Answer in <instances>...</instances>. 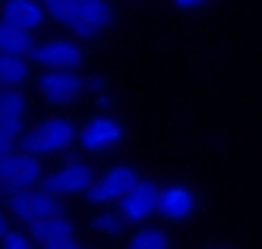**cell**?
Listing matches in <instances>:
<instances>
[{"mask_svg": "<svg viewBox=\"0 0 262 249\" xmlns=\"http://www.w3.org/2000/svg\"><path fill=\"white\" fill-rule=\"evenodd\" d=\"M45 7L51 19H57L79 38H92L114 22V10L107 7V0H45Z\"/></svg>", "mask_w": 262, "mask_h": 249, "instance_id": "1", "label": "cell"}, {"mask_svg": "<svg viewBox=\"0 0 262 249\" xmlns=\"http://www.w3.org/2000/svg\"><path fill=\"white\" fill-rule=\"evenodd\" d=\"M136 183H139V174H136L133 167L114 164L111 170H104V174L92 183V189H89L85 196H89L92 205H114V202H120Z\"/></svg>", "mask_w": 262, "mask_h": 249, "instance_id": "2", "label": "cell"}, {"mask_svg": "<svg viewBox=\"0 0 262 249\" xmlns=\"http://www.w3.org/2000/svg\"><path fill=\"white\" fill-rule=\"evenodd\" d=\"M32 63H38L45 70H76L82 63V48L73 38H51L32 48Z\"/></svg>", "mask_w": 262, "mask_h": 249, "instance_id": "3", "label": "cell"}, {"mask_svg": "<svg viewBox=\"0 0 262 249\" xmlns=\"http://www.w3.org/2000/svg\"><path fill=\"white\" fill-rule=\"evenodd\" d=\"M158 199H161V189L152 180H139L129 193L117 202L120 215L126 218V224H142L152 215H158Z\"/></svg>", "mask_w": 262, "mask_h": 249, "instance_id": "4", "label": "cell"}, {"mask_svg": "<svg viewBox=\"0 0 262 249\" xmlns=\"http://www.w3.org/2000/svg\"><path fill=\"white\" fill-rule=\"evenodd\" d=\"M92 183H95V174L82 161H67L63 167L45 177V189H51L57 196H82L92 189Z\"/></svg>", "mask_w": 262, "mask_h": 249, "instance_id": "5", "label": "cell"}, {"mask_svg": "<svg viewBox=\"0 0 262 249\" xmlns=\"http://www.w3.org/2000/svg\"><path fill=\"white\" fill-rule=\"evenodd\" d=\"M85 79L76 73V70H45L38 76V92L51 104H70L79 98Z\"/></svg>", "mask_w": 262, "mask_h": 249, "instance_id": "6", "label": "cell"}, {"mask_svg": "<svg viewBox=\"0 0 262 249\" xmlns=\"http://www.w3.org/2000/svg\"><path fill=\"white\" fill-rule=\"evenodd\" d=\"M48 7L45 0H4V7H0V19H4V26L10 29H38L45 19H48Z\"/></svg>", "mask_w": 262, "mask_h": 249, "instance_id": "7", "label": "cell"}, {"mask_svg": "<svg viewBox=\"0 0 262 249\" xmlns=\"http://www.w3.org/2000/svg\"><path fill=\"white\" fill-rule=\"evenodd\" d=\"M123 139V126L114 117H92L79 129V145L82 151H104L111 145H117Z\"/></svg>", "mask_w": 262, "mask_h": 249, "instance_id": "8", "label": "cell"}, {"mask_svg": "<svg viewBox=\"0 0 262 249\" xmlns=\"http://www.w3.org/2000/svg\"><path fill=\"white\" fill-rule=\"evenodd\" d=\"M41 142V155H57V151H67L73 142H79V132L67 117H48L35 126Z\"/></svg>", "mask_w": 262, "mask_h": 249, "instance_id": "9", "label": "cell"}, {"mask_svg": "<svg viewBox=\"0 0 262 249\" xmlns=\"http://www.w3.org/2000/svg\"><path fill=\"white\" fill-rule=\"evenodd\" d=\"M193 212H196V193H193V189H186V186H180V183L161 189L158 215H161L164 221H186Z\"/></svg>", "mask_w": 262, "mask_h": 249, "instance_id": "10", "label": "cell"}, {"mask_svg": "<svg viewBox=\"0 0 262 249\" xmlns=\"http://www.w3.org/2000/svg\"><path fill=\"white\" fill-rule=\"evenodd\" d=\"M29 234L38 240V243H54V240H67V237H73V224H70V218H63V215H54V218H38V221H32L29 224Z\"/></svg>", "mask_w": 262, "mask_h": 249, "instance_id": "11", "label": "cell"}, {"mask_svg": "<svg viewBox=\"0 0 262 249\" xmlns=\"http://www.w3.org/2000/svg\"><path fill=\"white\" fill-rule=\"evenodd\" d=\"M35 48L32 32L29 29H10L0 26V54H13V57H29Z\"/></svg>", "mask_w": 262, "mask_h": 249, "instance_id": "12", "label": "cell"}, {"mask_svg": "<svg viewBox=\"0 0 262 249\" xmlns=\"http://www.w3.org/2000/svg\"><path fill=\"white\" fill-rule=\"evenodd\" d=\"M29 60L26 57H13V54H4L0 57V82H4V88H19L23 82H29Z\"/></svg>", "mask_w": 262, "mask_h": 249, "instance_id": "13", "label": "cell"}, {"mask_svg": "<svg viewBox=\"0 0 262 249\" xmlns=\"http://www.w3.org/2000/svg\"><path fill=\"white\" fill-rule=\"evenodd\" d=\"M7 199V215H13L16 221H23V224H32L35 221V189H13Z\"/></svg>", "mask_w": 262, "mask_h": 249, "instance_id": "14", "label": "cell"}, {"mask_svg": "<svg viewBox=\"0 0 262 249\" xmlns=\"http://www.w3.org/2000/svg\"><path fill=\"white\" fill-rule=\"evenodd\" d=\"M38 180H41L38 155H32V151H19V155H16V186L35 189V183H38Z\"/></svg>", "mask_w": 262, "mask_h": 249, "instance_id": "15", "label": "cell"}, {"mask_svg": "<svg viewBox=\"0 0 262 249\" xmlns=\"http://www.w3.org/2000/svg\"><path fill=\"white\" fill-rule=\"evenodd\" d=\"M126 249H171V243H167L164 231H158V227H145V231L129 237Z\"/></svg>", "mask_w": 262, "mask_h": 249, "instance_id": "16", "label": "cell"}, {"mask_svg": "<svg viewBox=\"0 0 262 249\" xmlns=\"http://www.w3.org/2000/svg\"><path fill=\"white\" fill-rule=\"evenodd\" d=\"M54 215H63L60 212V196L51 193V189H35V221L38 218H54Z\"/></svg>", "mask_w": 262, "mask_h": 249, "instance_id": "17", "label": "cell"}, {"mask_svg": "<svg viewBox=\"0 0 262 249\" xmlns=\"http://www.w3.org/2000/svg\"><path fill=\"white\" fill-rule=\"evenodd\" d=\"M123 224H126V218L120 215V208H104V212H98L92 218V227H95L98 234H117Z\"/></svg>", "mask_w": 262, "mask_h": 249, "instance_id": "18", "label": "cell"}, {"mask_svg": "<svg viewBox=\"0 0 262 249\" xmlns=\"http://www.w3.org/2000/svg\"><path fill=\"white\" fill-rule=\"evenodd\" d=\"M0 240H4V249H32V243L10 227V215L7 212H4V218H0Z\"/></svg>", "mask_w": 262, "mask_h": 249, "instance_id": "19", "label": "cell"}, {"mask_svg": "<svg viewBox=\"0 0 262 249\" xmlns=\"http://www.w3.org/2000/svg\"><path fill=\"white\" fill-rule=\"evenodd\" d=\"M26 95L19 88H4L0 95V114H26Z\"/></svg>", "mask_w": 262, "mask_h": 249, "instance_id": "20", "label": "cell"}, {"mask_svg": "<svg viewBox=\"0 0 262 249\" xmlns=\"http://www.w3.org/2000/svg\"><path fill=\"white\" fill-rule=\"evenodd\" d=\"M45 249H79V246L73 243V237H67V240H54V243H48Z\"/></svg>", "mask_w": 262, "mask_h": 249, "instance_id": "21", "label": "cell"}, {"mask_svg": "<svg viewBox=\"0 0 262 249\" xmlns=\"http://www.w3.org/2000/svg\"><path fill=\"white\" fill-rule=\"evenodd\" d=\"M89 88L101 95V88H104V79H101V76H92V79H89Z\"/></svg>", "mask_w": 262, "mask_h": 249, "instance_id": "22", "label": "cell"}, {"mask_svg": "<svg viewBox=\"0 0 262 249\" xmlns=\"http://www.w3.org/2000/svg\"><path fill=\"white\" fill-rule=\"evenodd\" d=\"M174 4H177L180 10H193V7H199V4H205V0H174Z\"/></svg>", "mask_w": 262, "mask_h": 249, "instance_id": "23", "label": "cell"}]
</instances>
